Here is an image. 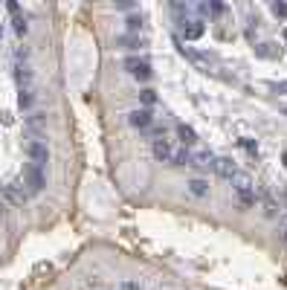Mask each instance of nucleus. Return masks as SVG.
I'll use <instances>...</instances> for the list:
<instances>
[{
    "instance_id": "8",
    "label": "nucleus",
    "mask_w": 287,
    "mask_h": 290,
    "mask_svg": "<svg viewBox=\"0 0 287 290\" xmlns=\"http://www.w3.org/2000/svg\"><path fill=\"white\" fill-rule=\"evenodd\" d=\"M154 157H157L160 163H168V166H171V157H174V148H171V142L154 140Z\"/></svg>"
},
{
    "instance_id": "14",
    "label": "nucleus",
    "mask_w": 287,
    "mask_h": 290,
    "mask_svg": "<svg viewBox=\"0 0 287 290\" xmlns=\"http://www.w3.org/2000/svg\"><path fill=\"white\" fill-rule=\"evenodd\" d=\"M12 26H15L18 35H26V18H23L21 12H15V15H12Z\"/></svg>"
},
{
    "instance_id": "22",
    "label": "nucleus",
    "mask_w": 287,
    "mask_h": 290,
    "mask_svg": "<svg viewBox=\"0 0 287 290\" xmlns=\"http://www.w3.org/2000/svg\"><path fill=\"white\" fill-rule=\"evenodd\" d=\"M241 145H244L246 151H256V142H253V140H241Z\"/></svg>"
},
{
    "instance_id": "7",
    "label": "nucleus",
    "mask_w": 287,
    "mask_h": 290,
    "mask_svg": "<svg viewBox=\"0 0 287 290\" xmlns=\"http://www.w3.org/2000/svg\"><path fill=\"white\" fill-rule=\"evenodd\" d=\"M212 169H215V174H221V177H226V180H229V177H232V174L238 171V166L229 160V157H215Z\"/></svg>"
},
{
    "instance_id": "24",
    "label": "nucleus",
    "mask_w": 287,
    "mask_h": 290,
    "mask_svg": "<svg viewBox=\"0 0 287 290\" xmlns=\"http://www.w3.org/2000/svg\"><path fill=\"white\" fill-rule=\"evenodd\" d=\"M0 41H3V29H0Z\"/></svg>"
},
{
    "instance_id": "19",
    "label": "nucleus",
    "mask_w": 287,
    "mask_h": 290,
    "mask_svg": "<svg viewBox=\"0 0 287 290\" xmlns=\"http://www.w3.org/2000/svg\"><path fill=\"white\" fill-rule=\"evenodd\" d=\"M139 26H142V18L131 15V18H128V29H139Z\"/></svg>"
},
{
    "instance_id": "18",
    "label": "nucleus",
    "mask_w": 287,
    "mask_h": 290,
    "mask_svg": "<svg viewBox=\"0 0 287 290\" xmlns=\"http://www.w3.org/2000/svg\"><path fill=\"white\" fill-rule=\"evenodd\" d=\"M238 200H241L244 206H253V203H256V195H253V191H244V195H238Z\"/></svg>"
},
{
    "instance_id": "5",
    "label": "nucleus",
    "mask_w": 287,
    "mask_h": 290,
    "mask_svg": "<svg viewBox=\"0 0 287 290\" xmlns=\"http://www.w3.org/2000/svg\"><path fill=\"white\" fill-rule=\"evenodd\" d=\"M229 183H232V189H235V195H244V191H253V177L246 174V171L238 169L232 177H229Z\"/></svg>"
},
{
    "instance_id": "6",
    "label": "nucleus",
    "mask_w": 287,
    "mask_h": 290,
    "mask_svg": "<svg viewBox=\"0 0 287 290\" xmlns=\"http://www.w3.org/2000/svg\"><path fill=\"white\" fill-rule=\"evenodd\" d=\"M125 67L136 76V79H151V64L148 61H139V58H128L125 61Z\"/></svg>"
},
{
    "instance_id": "23",
    "label": "nucleus",
    "mask_w": 287,
    "mask_h": 290,
    "mask_svg": "<svg viewBox=\"0 0 287 290\" xmlns=\"http://www.w3.org/2000/svg\"><path fill=\"white\" fill-rule=\"evenodd\" d=\"M281 238L287 241V218H281Z\"/></svg>"
},
{
    "instance_id": "25",
    "label": "nucleus",
    "mask_w": 287,
    "mask_h": 290,
    "mask_svg": "<svg viewBox=\"0 0 287 290\" xmlns=\"http://www.w3.org/2000/svg\"><path fill=\"white\" fill-rule=\"evenodd\" d=\"M284 166H287V154H284Z\"/></svg>"
},
{
    "instance_id": "1",
    "label": "nucleus",
    "mask_w": 287,
    "mask_h": 290,
    "mask_svg": "<svg viewBox=\"0 0 287 290\" xmlns=\"http://www.w3.org/2000/svg\"><path fill=\"white\" fill-rule=\"evenodd\" d=\"M3 198L9 200L12 206H21V203H26L29 200V189L23 186V180H12L3 186Z\"/></svg>"
},
{
    "instance_id": "13",
    "label": "nucleus",
    "mask_w": 287,
    "mask_h": 290,
    "mask_svg": "<svg viewBox=\"0 0 287 290\" xmlns=\"http://www.w3.org/2000/svg\"><path fill=\"white\" fill-rule=\"evenodd\" d=\"M189 191H192V195H197V198H203L206 191H209V183L197 177V180H192V183H189Z\"/></svg>"
},
{
    "instance_id": "21",
    "label": "nucleus",
    "mask_w": 287,
    "mask_h": 290,
    "mask_svg": "<svg viewBox=\"0 0 287 290\" xmlns=\"http://www.w3.org/2000/svg\"><path fill=\"white\" fill-rule=\"evenodd\" d=\"M119 290H142V287H139L136 281H122V287H119Z\"/></svg>"
},
{
    "instance_id": "9",
    "label": "nucleus",
    "mask_w": 287,
    "mask_h": 290,
    "mask_svg": "<svg viewBox=\"0 0 287 290\" xmlns=\"http://www.w3.org/2000/svg\"><path fill=\"white\" fill-rule=\"evenodd\" d=\"M128 122H131L133 128H148V125H151V113H148V110H131V113H128Z\"/></svg>"
},
{
    "instance_id": "10",
    "label": "nucleus",
    "mask_w": 287,
    "mask_h": 290,
    "mask_svg": "<svg viewBox=\"0 0 287 290\" xmlns=\"http://www.w3.org/2000/svg\"><path fill=\"white\" fill-rule=\"evenodd\" d=\"M203 35V23L200 20H186L183 23V38L186 41H195V38H200Z\"/></svg>"
},
{
    "instance_id": "12",
    "label": "nucleus",
    "mask_w": 287,
    "mask_h": 290,
    "mask_svg": "<svg viewBox=\"0 0 287 290\" xmlns=\"http://www.w3.org/2000/svg\"><path fill=\"white\" fill-rule=\"evenodd\" d=\"M177 137L183 140V148H186V145H195V142H197V134L189 128V125H177Z\"/></svg>"
},
{
    "instance_id": "3",
    "label": "nucleus",
    "mask_w": 287,
    "mask_h": 290,
    "mask_svg": "<svg viewBox=\"0 0 287 290\" xmlns=\"http://www.w3.org/2000/svg\"><path fill=\"white\" fill-rule=\"evenodd\" d=\"M26 154H29L32 166H38V169H41L44 163L50 160V151H47V145H44L41 140H32V142H29V148H26Z\"/></svg>"
},
{
    "instance_id": "26",
    "label": "nucleus",
    "mask_w": 287,
    "mask_h": 290,
    "mask_svg": "<svg viewBox=\"0 0 287 290\" xmlns=\"http://www.w3.org/2000/svg\"><path fill=\"white\" fill-rule=\"evenodd\" d=\"M284 41H287V29H284Z\"/></svg>"
},
{
    "instance_id": "17",
    "label": "nucleus",
    "mask_w": 287,
    "mask_h": 290,
    "mask_svg": "<svg viewBox=\"0 0 287 290\" xmlns=\"http://www.w3.org/2000/svg\"><path fill=\"white\" fill-rule=\"evenodd\" d=\"M18 105H21V108H29V105H32V90H21V96H18Z\"/></svg>"
},
{
    "instance_id": "15",
    "label": "nucleus",
    "mask_w": 287,
    "mask_h": 290,
    "mask_svg": "<svg viewBox=\"0 0 287 290\" xmlns=\"http://www.w3.org/2000/svg\"><path fill=\"white\" fill-rule=\"evenodd\" d=\"M171 166H189V151H186V148L174 151V157H171Z\"/></svg>"
},
{
    "instance_id": "2",
    "label": "nucleus",
    "mask_w": 287,
    "mask_h": 290,
    "mask_svg": "<svg viewBox=\"0 0 287 290\" xmlns=\"http://www.w3.org/2000/svg\"><path fill=\"white\" fill-rule=\"evenodd\" d=\"M212 163H215V154L209 148L189 151V166H195V169H212Z\"/></svg>"
},
{
    "instance_id": "4",
    "label": "nucleus",
    "mask_w": 287,
    "mask_h": 290,
    "mask_svg": "<svg viewBox=\"0 0 287 290\" xmlns=\"http://www.w3.org/2000/svg\"><path fill=\"white\" fill-rule=\"evenodd\" d=\"M21 180H23V186L29 189V195H35V191H41V186H44V174H41V169H38V166H29Z\"/></svg>"
},
{
    "instance_id": "16",
    "label": "nucleus",
    "mask_w": 287,
    "mask_h": 290,
    "mask_svg": "<svg viewBox=\"0 0 287 290\" xmlns=\"http://www.w3.org/2000/svg\"><path fill=\"white\" fill-rule=\"evenodd\" d=\"M270 12H273L276 18H287V3H281V0H278V3H273V6H270Z\"/></svg>"
},
{
    "instance_id": "20",
    "label": "nucleus",
    "mask_w": 287,
    "mask_h": 290,
    "mask_svg": "<svg viewBox=\"0 0 287 290\" xmlns=\"http://www.w3.org/2000/svg\"><path fill=\"white\" fill-rule=\"evenodd\" d=\"M142 102H145V105H154V102H157L154 90H142Z\"/></svg>"
},
{
    "instance_id": "11",
    "label": "nucleus",
    "mask_w": 287,
    "mask_h": 290,
    "mask_svg": "<svg viewBox=\"0 0 287 290\" xmlns=\"http://www.w3.org/2000/svg\"><path fill=\"white\" fill-rule=\"evenodd\" d=\"M15 79H18V87H21V90H32V70L26 67V64H21V67H18Z\"/></svg>"
}]
</instances>
